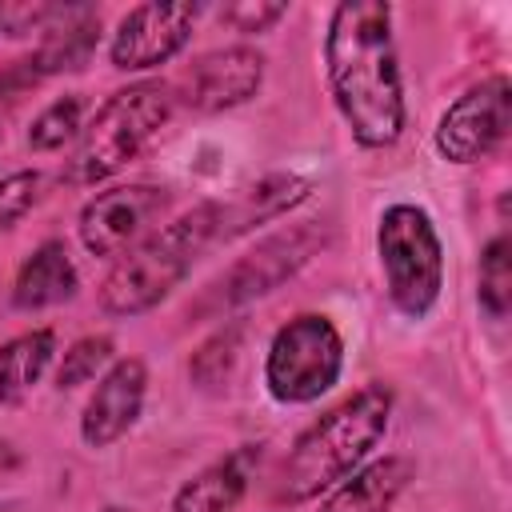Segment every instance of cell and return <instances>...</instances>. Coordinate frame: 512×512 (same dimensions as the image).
I'll return each instance as SVG.
<instances>
[{
	"instance_id": "cell-1",
	"label": "cell",
	"mask_w": 512,
	"mask_h": 512,
	"mask_svg": "<svg viewBox=\"0 0 512 512\" xmlns=\"http://www.w3.org/2000/svg\"><path fill=\"white\" fill-rule=\"evenodd\" d=\"M324 76L332 104L360 148H392L404 132V80L392 40V8L344 0L328 16Z\"/></svg>"
},
{
	"instance_id": "cell-2",
	"label": "cell",
	"mask_w": 512,
	"mask_h": 512,
	"mask_svg": "<svg viewBox=\"0 0 512 512\" xmlns=\"http://www.w3.org/2000/svg\"><path fill=\"white\" fill-rule=\"evenodd\" d=\"M388 420H392V392L384 384H364L340 404H332L320 420H312L296 436L292 452L276 472L272 500L304 504L328 492L332 484H340L344 476H352L384 440Z\"/></svg>"
},
{
	"instance_id": "cell-3",
	"label": "cell",
	"mask_w": 512,
	"mask_h": 512,
	"mask_svg": "<svg viewBox=\"0 0 512 512\" xmlns=\"http://www.w3.org/2000/svg\"><path fill=\"white\" fill-rule=\"evenodd\" d=\"M216 232H220V200H200L172 224L148 232L136 248L116 256V264L100 280V292H96L100 308L108 316L152 312L184 284L196 256L216 244Z\"/></svg>"
},
{
	"instance_id": "cell-4",
	"label": "cell",
	"mask_w": 512,
	"mask_h": 512,
	"mask_svg": "<svg viewBox=\"0 0 512 512\" xmlns=\"http://www.w3.org/2000/svg\"><path fill=\"white\" fill-rule=\"evenodd\" d=\"M176 88L164 80H140L112 92L80 132L76 156L68 160L72 184H100L116 176L128 160H136L152 136L172 120Z\"/></svg>"
},
{
	"instance_id": "cell-5",
	"label": "cell",
	"mask_w": 512,
	"mask_h": 512,
	"mask_svg": "<svg viewBox=\"0 0 512 512\" xmlns=\"http://www.w3.org/2000/svg\"><path fill=\"white\" fill-rule=\"evenodd\" d=\"M376 256L392 308L424 320L444 288V248L432 216L420 204H388L376 224Z\"/></svg>"
},
{
	"instance_id": "cell-6",
	"label": "cell",
	"mask_w": 512,
	"mask_h": 512,
	"mask_svg": "<svg viewBox=\"0 0 512 512\" xmlns=\"http://www.w3.org/2000/svg\"><path fill=\"white\" fill-rule=\"evenodd\" d=\"M328 244V232L308 220V224H288L264 240H256L244 256H236L216 280H208V288L192 300L188 316L196 320H212V316H228L268 292H276L284 280H292L320 248Z\"/></svg>"
},
{
	"instance_id": "cell-7",
	"label": "cell",
	"mask_w": 512,
	"mask_h": 512,
	"mask_svg": "<svg viewBox=\"0 0 512 512\" xmlns=\"http://www.w3.org/2000/svg\"><path fill=\"white\" fill-rule=\"evenodd\" d=\"M344 372V336L324 312H300L276 328L264 356V384L280 404L320 400Z\"/></svg>"
},
{
	"instance_id": "cell-8",
	"label": "cell",
	"mask_w": 512,
	"mask_h": 512,
	"mask_svg": "<svg viewBox=\"0 0 512 512\" xmlns=\"http://www.w3.org/2000/svg\"><path fill=\"white\" fill-rule=\"evenodd\" d=\"M508 124H512V84L504 72H492L440 112L432 144L448 164H476L504 144Z\"/></svg>"
},
{
	"instance_id": "cell-9",
	"label": "cell",
	"mask_w": 512,
	"mask_h": 512,
	"mask_svg": "<svg viewBox=\"0 0 512 512\" xmlns=\"http://www.w3.org/2000/svg\"><path fill=\"white\" fill-rule=\"evenodd\" d=\"M168 204L172 196L164 184L136 180V184L104 188L80 208V220H76L80 244L100 260H116L148 236V228L168 212Z\"/></svg>"
},
{
	"instance_id": "cell-10",
	"label": "cell",
	"mask_w": 512,
	"mask_h": 512,
	"mask_svg": "<svg viewBox=\"0 0 512 512\" xmlns=\"http://www.w3.org/2000/svg\"><path fill=\"white\" fill-rule=\"evenodd\" d=\"M204 16V4H136L120 16L108 56L120 72H148L168 64L184 52L192 40L196 20Z\"/></svg>"
},
{
	"instance_id": "cell-11",
	"label": "cell",
	"mask_w": 512,
	"mask_h": 512,
	"mask_svg": "<svg viewBox=\"0 0 512 512\" xmlns=\"http://www.w3.org/2000/svg\"><path fill=\"white\" fill-rule=\"evenodd\" d=\"M264 84V56L252 44H228L212 48L200 60L188 64L176 100H184L192 112H228L248 104Z\"/></svg>"
},
{
	"instance_id": "cell-12",
	"label": "cell",
	"mask_w": 512,
	"mask_h": 512,
	"mask_svg": "<svg viewBox=\"0 0 512 512\" xmlns=\"http://www.w3.org/2000/svg\"><path fill=\"white\" fill-rule=\"evenodd\" d=\"M144 396H148V368H144V360H136V356L112 360L104 368V376L96 380L84 412H80V440L88 448H112L140 420Z\"/></svg>"
},
{
	"instance_id": "cell-13",
	"label": "cell",
	"mask_w": 512,
	"mask_h": 512,
	"mask_svg": "<svg viewBox=\"0 0 512 512\" xmlns=\"http://www.w3.org/2000/svg\"><path fill=\"white\" fill-rule=\"evenodd\" d=\"M312 192V180L296 176V172H268L264 180L248 184L244 192H236L232 200H220V232L216 244H228L284 212H292L296 204H304Z\"/></svg>"
},
{
	"instance_id": "cell-14",
	"label": "cell",
	"mask_w": 512,
	"mask_h": 512,
	"mask_svg": "<svg viewBox=\"0 0 512 512\" xmlns=\"http://www.w3.org/2000/svg\"><path fill=\"white\" fill-rule=\"evenodd\" d=\"M416 480V464L400 452H388L372 464H360L352 476L328 488L316 512H392L404 488Z\"/></svg>"
},
{
	"instance_id": "cell-15",
	"label": "cell",
	"mask_w": 512,
	"mask_h": 512,
	"mask_svg": "<svg viewBox=\"0 0 512 512\" xmlns=\"http://www.w3.org/2000/svg\"><path fill=\"white\" fill-rule=\"evenodd\" d=\"M260 464V444H240L228 456L200 468L192 480H184L172 496V512H232Z\"/></svg>"
},
{
	"instance_id": "cell-16",
	"label": "cell",
	"mask_w": 512,
	"mask_h": 512,
	"mask_svg": "<svg viewBox=\"0 0 512 512\" xmlns=\"http://www.w3.org/2000/svg\"><path fill=\"white\" fill-rule=\"evenodd\" d=\"M76 292H80V272H76V260H72L64 240L36 244L24 256V264L16 268V280H12V304L20 312L56 308V304L72 300Z\"/></svg>"
},
{
	"instance_id": "cell-17",
	"label": "cell",
	"mask_w": 512,
	"mask_h": 512,
	"mask_svg": "<svg viewBox=\"0 0 512 512\" xmlns=\"http://www.w3.org/2000/svg\"><path fill=\"white\" fill-rule=\"evenodd\" d=\"M96 44H100V12L88 4H68V12L44 32L28 64L40 80L60 76V72H80L96 56Z\"/></svg>"
},
{
	"instance_id": "cell-18",
	"label": "cell",
	"mask_w": 512,
	"mask_h": 512,
	"mask_svg": "<svg viewBox=\"0 0 512 512\" xmlns=\"http://www.w3.org/2000/svg\"><path fill=\"white\" fill-rule=\"evenodd\" d=\"M56 356V332L52 328H28L0 344V404L16 408L28 400V392L40 384V376L52 368Z\"/></svg>"
},
{
	"instance_id": "cell-19",
	"label": "cell",
	"mask_w": 512,
	"mask_h": 512,
	"mask_svg": "<svg viewBox=\"0 0 512 512\" xmlns=\"http://www.w3.org/2000/svg\"><path fill=\"white\" fill-rule=\"evenodd\" d=\"M476 300L492 320L508 316L512 304V240L500 232L480 248V268H476Z\"/></svg>"
},
{
	"instance_id": "cell-20",
	"label": "cell",
	"mask_w": 512,
	"mask_h": 512,
	"mask_svg": "<svg viewBox=\"0 0 512 512\" xmlns=\"http://www.w3.org/2000/svg\"><path fill=\"white\" fill-rule=\"evenodd\" d=\"M84 132V96L64 92L52 104H44L28 124V148L32 152H60Z\"/></svg>"
},
{
	"instance_id": "cell-21",
	"label": "cell",
	"mask_w": 512,
	"mask_h": 512,
	"mask_svg": "<svg viewBox=\"0 0 512 512\" xmlns=\"http://www.w3.org/2000/svg\"><path fill=\"white\" fill-rule=\"evenodd\" d=\"M240 340H244V324H224L220 332H212L196 352H192V364H188V376L212 392V388H224L236 372V360H240Z\"/></svg>"
},
{
	"instance_id": "cell-22",
	"label": "cell",
	"mask_w": 512,
	"mask_h": 512,
	"mask_svg": "<svg viewBox=\"0 0 512 512\" xmlns=\"http://www.w3.org/2000/svg\"><path fill=\"white\" fill-rule=\"evenodd\" d=\"M112 360H116V344H112L108 332L80 336V340L68 344V352L60 356L56 384H60V388H80V384H88V380H100Z\"/></svg>"
},
{
	"instance_id": "cell-23",
	"label": "cell",
	"mask_w": 512,
	"mask_h": 512,
	"mask_svg": "<svg viewBox=\"0 0 512 512\" xmlns=\"http://www.w3.org/2000/svg\"><path fill=\"white\" fill-rule=\"evenodd\" d=\"M48 192V180L40 168H20L0 180V232L16 228Z\"/></svg>"
},
{
	"instance_id": "cell-24",
	"label": "cell",
	"mask_w": 512,
	"mask_h": 512,
	"mask_svg": "<svg viewBox=\"0 0 512 512\" xmlns=\"http://www.w3.org/2000/svg\"><path fill=\"white\" fill-rule=\"evenodd\" d=\"M64 12H68V4H52V0H4L0 4V36L24 40L32 32H48Z\"/></svg>"
},
{
	"instance_id": "cell-25",
	"label": "cell",
	"mask_w": 512,
	"mask_h": 512,
	"mask_svg": "<svg viewBox=\"0 0 512 512\" xmlns=\"http://www.w3.org/2000/svg\"><path fill=\"white\" fill-rule=\"evenodd\" d=\"M288 16V4L284 0H236V4H224L220 8V20L244 36H260L268 32L272 24H280Z\"/></svg>"
},
{
	"instance_id": "cell-26",
	"label": "cell",
	"mask_w": 512,
	"mask_h": 512,
	"mask_svg": "<svg viewBox=\"0 0 512 512\" xmlns=\"http://www.w3.org/2000/svg\"><path fill=\"white\" fill-rule=\"evenodd\" d=\"M0 148H4V132H0Z\"/></svg>"
}]
</instances>
